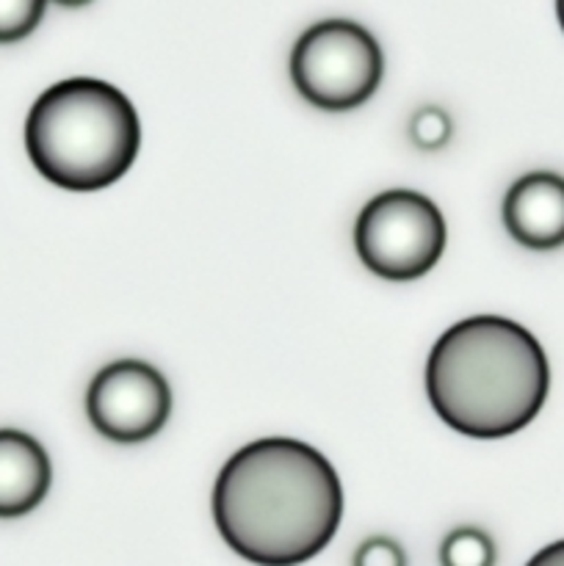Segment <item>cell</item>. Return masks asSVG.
Instances as JSON below:
<instances>
[{"label":"cell","instance_id":"obj_6","mask_svg":"<svg viewBox=\"0 0 564 566\" xmlns=\"http://www.w3.org/2000/svg\"><path fill=\"white\" fill-rule=\"evenodd\" d=\"M94 429L114 442H144L171 415V387L158 368L142 359H119L100 370L86 392Z\"/></svg>","mask_w":564,"mask_h":566},{"label":"cell","instance_id":"obj_12","mask_svg":"<svg viewBox=\"0 0 564 566\" xmlns=\"http://www.w3.org/2000/svg\"><path fill=\"white\" fill-rule=\"evenodd\" d=\"M352 566H407V556L390 536H370L357 547Z\"/></svg>","mask_w":564,"mask_h":566},{"label":"cell","instance_id":"obj_9","mask_svg":"<svg viewBox=\"0 0 564 566\" xmlns=\"http://www.w3.org/2000/svg\"><path fill=\"white\" fill-rule=\"evenodd\" d=\"M440 566H495V542L473 525L453 528L440 545Z\"/></svg>","mask_w":564,"mask_h":566},{"label":"cell","instance_id":"obj_2","mask_svg":"<svg viewBox=\"0 0 564 566\" xmlns=\"http://www.w3.org/2000/svg\"><path fill=\"white\" fill-rule=\"evenodd\" d=\"M551 368L540 340L503 315H473L440 335L426 392L442 423L473 440L523 431L545 407Z\"/></svg>","mask_w":564,"mask_h":566},{"label":"cell","instance_id":"obj_14","mask_svg":"<svg viewBox=\"0 0 564 566\" xmlns=\"http://www.w3.org/2000/svg\"><path fill=\"white\" fill-rule=\"evenodd\" d=\"M55 3L70 6V9H77V6H86V3H92V0H55Z\"/></svg>","mask_w":564,"mask_h":566},{"label":"cell","instance_id":"obj_3","mask_svg":"<svg viewBox=\"0 0 564 566\" xmlns=\"http://www.w3.org/2000/svg\"><path fill=\"white\" fill-rule=\"evenodd\" d=\"M142 147L125 92L97 77H70L39 94L25 119V149L39 175L66 191L114 186Z\"/></svg>","mask_w":564,"mask_h":566},{"label":"cell","instance_id":"obj_1","mask_svg":"<svg viewBox=\"0 0 564 566\" xmlns=\"http://www.w3.org/2000/svg\"><path fill=\"white\" fill-rule=\"evenodd\" d=\"M213 520L232 553L258 566L318 556L343 520V486L330 459L291 437L232 453L213 486Z\"/></svg>","mask_w":564,"mask_h":566},{"label":"cell","instance_id":"obj_5","mask_svg":"<svg viewBox=\"0 0 564 566\" xmlns=\"http://www.w3.org/2000/svg\"><path fill=\"white\" fill-rule=\"evenodd\" d=\"M354 249L370 274L412 282L429 274L446 249V219L426 193L382 191L359 210Z\"/></svg>","mask_w":564,"mask_h":566},{"label":"cell","instance_id":"obj_8","mask_svg":"<svg viewBox=\"0 0 564 566\" xmlns=\"http://www.w3.org/2000/svg\"><path fill=\"white\" fill-rule=\"evenodd\" d=\"M53 468L25 431L0 429V517H22L44 501Z\"/></svg>","mask_w":564,"mask_h":566},{"label":"cell","instance_id":"obj_13","mask_svg":"<svg viewBox=\"0 0 564 566\" xmlns=\"http://www.w3.org/2000/svg\"><path fill=\"white\" fill-rule=\"evenodd\" d=\"M525 566H564V539L553 542V545L542 547L534 558Z\"/></svg>","mask_w":564,"mask_h":566},{"label":"cell","instance_id":"obj_11","mask_svg":"<svg viewBox=\"0 0 564 566\" xmlns=\"http://www.w3.org/2000/svg\"><path fill=\"white\" fill-rule=\"evenodd\" d=\"M409 136L418 144L420 149H440L446 147L448 138H451V119L442 108L437 105H426L418 114L412 116V125H409Z\"/></svg>","mask_w":564,"mask_h":566},{"label":"cell","instance_id":"obj_4","mask_svg":"<svg viewBox=\"0 0 564 566\" xmlns=\"http://www.w3.org/2000/svg\"><path fill=\"white\" fill-rule=\"evenodd\" d=\"M385 59L368 28L352 20L310 25L291 50V81L321 111H352L382 83Z\"/></svg>","mask_w":564,"mask_h":566},{"label":"cell","instance_id":"obj_15","mask_svg":"<svg viewBox=\"0 0 564 566\" xmlns=\"http://www.w3.org/2000/svg\"><path fill=\"white\" fill-rule=\"evenodd\" d=\"M556 17H558V25L564 31V0H556Z\"/></svg>","mask_w":564,"mask_h":566},{"label":"cell","instance_id":"obj_10","mask_svg":"<svg viewBox=\"0 0 564 566\" xmlns=\"http://www.w3.org/2000/svg\"><path fill=\"white\" fill-rule=\"evenodd\" d=\"M48 0H0V44L31 36L42 22Z\"/></svg>","mask_w":564,"mask_h":566},{"label":"cell","instance_id":"obj_7","mask_svg":"<svg viewBox=\"0 0 564 566\" xmlns=\"http://www.w3.org/2000/svg\"><path fill=\"white\" fill-rule=\"evenodd\" d=\"M503 227L520 247L547 252L564 247V177L529 171L503 197Z\"/></svg>","mask_w":564,"mask_h":566}]
</instances>
